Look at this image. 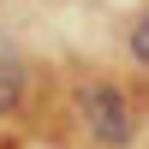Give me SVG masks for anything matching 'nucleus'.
Listing matches in <instances>:
<instances>
[{
    "mask_svg": "<svg viewBox=\"0 0 149 149\" xmlns=\"http://www.w3.org/2000/svg\"><path fill=\"white\" fill-rule=\"evenodd\" d=\"M78 113H84V131H90L95 143H107V149H125L131 137H137V113H131V95L119 90V84H107V78L84 84V95H78Z\"/></svg>",
    "mask_w": 149,
    "mask_h": 149,
    "instance_id": "obj_1",
    "label": "nucleus"
},
{
    "mask_svg": "<svg viewBox=\"0 0 149 149\" xmlns=\"http://www.w3.org/2000/svg\"><path fill=\"white\" fill-rule=\"evenodd\" d=\"M24 78H30V66H24L18 42L0 30V113H12V107L24 102Z\"/></svg>",
    "mask_w": 149,
    "mask_h": 149,
    "instance_id": "obj_2",
    "label": "nucleus"
},
{
    "mask_svg": "<svg viewBox=\"0 0 149 149\" xmlns=\"http://www.w3.org/2000/svg\"><path fill=\"white\" fill-rule=\"evenodd\" d=\"M125 48H131V60L149 72V12H137V24H131V36H125Z\"/></svg>",
    "mask_w": 149,
    "mask_h": 149,
    "instance_id": "obj_3",
    "label": "nucleus"
}]
</instances>
